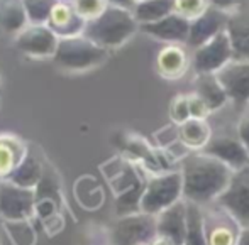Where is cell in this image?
Returning a JSON list of instances; mask_svg holds the SVG:
<instances>
[{
  "label": "cell",
  "instance_id": "38",
  "mask_svg": "<svg viewBox=\"0 0 249 245\" xmlns=\"http://www.w3.org/2000/svg\"><path fill=\"white\" fill-rule=\"evenodd\" d=\"M144 245H149V244H144Z\"/></svg>",
  "mask_w": 249,
  "mask_h": 245
},
{
  "label": "cell",
  "instance_id": "2",
  "mask_svg": "<svg viewBox=\"0 0 249 245\" xmlns=\"http://www.w3.org/2000/svg\"><path fill=\"white\" fill-rule=\"evenodd\" d=\"M139 24L132 10L108 5L99 17L89 20L83 36L89 37L100 48H117L124 44L138 31Z\"/></svg>",
  "mask_w": 249,
  "mask_h": 245
},
{
  "label": "cell",
  "instance_id": "13",
  "mask_svg": "<svg viewBox=\"0 0 249 245\" xmlns=\"http://www.w3.org/2000/svg\"><path fill=\"white\" fill-rule=\"evenodd\" d=\"M217 80L226 90L229 100L243 105L249 101V61L232 59L220 71L215 73Z\"/></svg>",
  "mask_w": 249,
  "mask_h": 245
},
{
  "label": "cell",
  "instance_id": "1",
  "mask_svg": "<svg viewBox=\"0 0 249 245\" xmlns=\"http://www.w3.org/2000/svg\"><path fill=\"white\" fill-rule=\"evenodd\" d=\"M234 171L222 161L207 154H194L183 161V198L197 205L217 199L231 183Z\"/></svg>",
  "mask_w": 249,
  "mask_h": 245
},
{
  "label": "cell",
  "instance_id": "3",
  "mask_svg": "<svg viewBox=\"0 0 249 245\" xmlns=\"http://www.w3.org/2000/svg\"><path fill=\"white\" fill-rule=\"evenodd\" d=\"M53 58L61 68L82 71V69H89L100 65L107 58V49L100 48L99 44H95L82 34V36L59 39Z\"/></svg>",
  "mask_w": 249,
  "mask_h": 245
},
{
  "label": "cell",
  "instance_id": "20",
  "mask_svg": "<svg viewBox=\"0 0 249 245\" xmlns=\"http://www.w3.org/2000/svg\"><path fill=\"white\" fill-rule=\"evenodd\" d=\"M195 95L209 107L210 112L219 110L229 100L215 75H197L195 78Z\"/></svg>",
  "mask_w": 249,
  "mask_h": 245
},
{
  "label": "cell",
  "instance_id": "8",
  "mask_svg": "<svg viewBox=\"0 0 249 245\" xmlns=\"http://www.w3.org/2000/svg\"><path fill=\"white\" fill-rule=\"evenodd\" d=\"M205 235L209 245H237L243 227L220 205L203 212Z\"/></svg>",
  "mask_w": 249,
  "mask_h": 245
},
{
  "label": "cell",
  "instance_id": "31",
  "mask_svg": "<svg viewBox=\"0 0 249 245\" xmlns=\"http://www.w3.org/2000/svg\"><path fill=\"white\" fill-rule=\"evenodd\" d=\"M239 2H241V0H209V3L212 7L224 10V12H229V14H232L234 10H237Z\"/></svg>",
  "mask_w": 249,
  "mask_h": 245
},
{
  "label": "cell",
  "instance_id": "9",
  "mask_svg": "<svg viewBox=\"0 0 249 245\" xmlns=\"http://www.w3.org/2000/svg\"><path fill=\"white\" fill-rule=\"evenodd\" d=\"M34 190L20 188L10 181L0 183V215L10 222H20L33 215Z\"/></svg>",
  "mask_w": 249,
  "mask_h": 245
},
{
  "label": "cell",
  "instance_id": "28",
  "mask_svg": "<svg viewBox=\"0 0 249 245\" xmlns=\"http://www.w3.org/2000/svg\"><path fill=\"white\" fill-rule=\"evenodd\" d=\"M71 5L75 10L89 22V20L99 17L102 12L108 7L107 0H73Z\"/></svg>",
  "mask_w": 249,
  "mask_h": 245
},
{
  "label": "cell",
  "instance_id": "16",
  "mask_svg": "<svg viewBox=\"0 0 249 245\" xmlns=\"http://www.w3.org/2000/svg\"><path fill=\"white\" fill-rule=\"evenodd\" d=\"M158 235L170 239L175 245H185L187 237V201H178L156 216Z\"/></svg>",
  "mask_w": 249,
  "mask_h": 245
},
{
  "label": "cell",
  "instance_id": "22",
  "mask_svg": "<svg viewBox=\"0 0 249 245\" xmlns=\"http://www.w3.org/2000/svg\"><path fill=\"white\" fill-rule=\"evenodd\" d=\"M132 14H134L139 26L158 22V20L173 14V0H146V2H139L134 5Z\"/></svg>",
  "mask_w": 249,
  "mask_h": 245
},
{
  "label": "cell",
  "instance_id": "29",
  "mask_svg": "<svg viewBox=\"0 0 249 245\" xmlns=\"http://www.w3.org/2000/svg\"><path fill=\"white\" fill-rule=\"evenodd\" d=\"M171 118H173V122H177L180 125L192 118L188 95H180L173 100V103H171Z\"/></svg>",
  "mask_w": 249,
  "mask_h": 245
},
{
  "label": "cell",
  "instance_id": "26",
  "mask_svg": "<svg viewBox=\"0 0 249 245\" xmlns=\"http://www.w3.org/2000/svg\"><path fill=\"white\" fill-rule=\"evenodd\" d=\"M58 2L59 0H24L29 22L37 24V26L48 24V19Z\"/></svg>",
  "mask_w": 249,
  "mask_h": 245
},
{
  "label": "cell",
  "instance_id": "34",
  "mask_svg": "<svg viewBox=\"0 0 249 245\" xmlns=\"http://www.w3.org/2000/svg\"><path fill=\"white\" fill-rule=\"evenodd\" d=\"M237 245H249V225L241 230L239 242H237Z\"/></svg>",
  "mask_w": 249,
  "mask_h": 245
},
{
  "label": "cell",
  "instance_id": "5",
  "mask_svg": "<svg viewBox=\"0 0 249 245\" xmlns=\"http://www.w3.org/2000/svg\"><path fill=\"white\" fill-rule=\"evenodd\" d=\"M215 201L227 210L243 229L249 225V166L234 171L229 186Z\"/></svg>",
  "mask_w": 249,
  "mask_h": 245
},
{
  "label": "cell",
  "instance_id": "30",
  "mask_svg": "<svg viewBox=\"0 0 249 245\" xmlns=\"http://www.w3.org/2000/svg\"><path fill=\"white\" fill-rule=\"evenodd\" d=\"M188 101H190V115L192 118H200V120H205V117L210 114L209 107L203 103L200 98L195 95H188Z\"/></svg>",
  "mask_w": 249,
  "mask_h": 245
},
{
  "label": "cell",
  "instance_id": "37",
  "mask_svg": "<svg viewBox=\"0 0 249 245\" xmlns=\"http://www.w3.org/2000/svg\"><path fill=\"white\" fill-rule=\"evenodd\" d=\"M63 2H70V3H71V2H73V0H63Z\"/></svg>",
  "mask_w": 249,
  "mask_h": 245
},
{
  "label": "cell",
  "instance_id": "36",
  "mask_svg": "<svg viewBox=\"0 0 249 245\" xmlns=\"http://www.w3.org/2000/svg\"><path fill=\"white\" fill-rule=\"evenodd\" d=\"M136 3H139V2H146V0H134Z\"/></svg>",
  "mask_w": 249,
  "mask_h": 245
},
{
  "label": "cell",
  "instance_id": "18",
  "mask_svg": "<svg viewBox=\"0 0 249 245\" xmlns=\"http://www.w3.org/2000/svg\"><path fill=\"white\" fill-rule=\"evenodd\" d=\"M156 68L163 78L178 80L188 69V56L181 44H168L156 58Z\"/></svg>",
  "mask_w": 249,
  "mask_h": 245
},
{
  "label": "cell",
  "instance_id": "25",
  "mask_svg": "<svg viewBox=\"0 0 249 245\" xmlns=\"http://www.w3.org/2000/svg\"><path fill=\"white\" fill-rule=\"evenodd\" d=\"M185 245H209L205 235V223H203V210L194 201H187V237H185Z\"/></svg>",
  "mask_w": 249,
  "mask_h": 245
},
{
  "label": "cell",
  "instance_id": "4",
  "mask_svg": "<svg viewBox=\"0 0 249 245\" xmlns=\"http://www.w3.org/2000/svg\"><path fill=\"white\" fill-rule=\"evenodd\" d=\"M183 196V180L180 173H168L156 176L146 184L141 195L142 213L151 216H158L161 212L170 208L171 205L180 201Z\"/></svg>",
  "mask_w": 249,
  "mask_h": 245
},
{
  "label": "cell",
  "instance_id": "12",
  "mask_svg": "<svg viewBox=\"0 0 249 245\" xmlns=\"http://www.w3.org/2000/svg\"><path fill=\"white\" fill-rule=\"evenodd\" d=\"M229 17V12H224V10L210 5L202 16L192 20L190 36H188L187 44L190 48L197 49L203 46V44H207L209 41H212L213 37L219 36L220 33H224L227 29Z\"/></svg>",
  "mask_w": 249,
  "mask_h": 245
},
{
  "label": "cell",
  "instance_id": "11",
  "mask_svg": "<svg viewBox=\"0 0 249 245\" xmlns=\"http://www.w3.org/2000/svg\"><path fill=\"white\" fill-rule=\"evenodd\" d=\"M202 152L222 161L232 171L249 166V150L244 147L239 137H234L229 134L212 135L209 144L202 149Z\"/></svg>",
  "mask_w": 249,
  "mask_h": 245
},
{
  "label": "cell",
  "instance_id": "6",
  "mask_svg": "<svg viewBox=\"0 0 249 245\" xmlns=\"http://www.w3.org/2000/svg\"><path fill=\"white\" fill-rule=\"evenodd\" d=\"M234 59L232 44L227 31L220 33L212 41L195 49L194 69L197 75H215L227 63Z\"/></svg>",
  "mask_w": 249,
  "mask_h": 245
},
{
  "label": "cell",
  "instance_id": "21",
  "mask_svg": "<svg viewBox=\"0 0 249 245\" xmlns=\"http://www.w3.org/2000/svg\"><path fill=\"white\" fill-rule=\"evenodd\" d=\"M29 22L24 0H0V29L20 33Z\"/></svg>",
  "mask_w": 249,
  "mask_h": 245
},
{
  "label": "cell",
  "instance_id": "23",
  "mask_svg": "<svg viewBox=\"0 0 249 245\" xmlns=\"http://www.w3.org/2000/svg\"><path fill=\"white\" fill-rule=\"evenodd\" d=\"M178 137L181 139L185 146L192 147V149H203L209 144L210 137V127L207 125L205 120L200 118H190L185 124L180 125L178 129Z\"/></svg>",
  "mask_w": 249,
  "mask_h": 245
},
{
  "label": "cell",
  "instance_id": "10",
  "mask_svg": "<svg viewBox=\"0 0 249 245\" xmlns=\"http://www.w3.org/2000/svg\"><path fill=\"white\" fill-rule=\"evenodd\" d=\"M59 37L46 26V24H31L26 26L16 37V46L19 51L34 58H48L54 56Z\"/></svg>",
  "mask_w": 249,
  "mask_h": 245
},
{
  "label": "cell",
  "instance_id": "32",
  "mask_svg": "<svg viewBox=\"0 0 249 245\" xmlns=\"http://www.w3.org/2000/svg\"><path fill=\"white\" fill-rule=\"evenodd\" d=\"M237 137L241 139V142L244 144V147L249 150V115L243 117V120L237 125Z\"/></svg>",
  "mask_w": 249,
  "mask_h": 245
},
{
  "label": "cell",
  "instance_id": "33",
  "mask_svg": "<svg viewBox=\"0 0 249 245\" xmlns=\"http://www.w3.org/2000/svg\"><path fill=\"white\" fill-rule=\"evenodd\" d=\"M108 5H115V7H122V9H127V10H132L136 5L134 0H107Z\"/></svg>",
  "mask_w": 249,
  "mask_h": 245
},
{
  "label": "cell",
  "instance_id": "24",
  "mask_svg": "<svg viewBox=\"0 0 249 245\" xmlns=\"http://www.w3.org/2000/svg\"><path fill=\"white\" fill-rule=\"evenodd\" d=\"M41 164L39 161L34 157V154L27 152V156L22 159V163L14 169V173L9 176L10 183L17 184L20 188H27V190H34L41 180Z\"/></svg>",
  "mask_w": 249,
  "mask_h": 245
},
{
  "label": "cell",
  "instance_id": "15",
  "mask_svg": "<svg viewBox=\"0 0 249 245\" xmlns=\"http://www.w3.org/2000/svg\"><path fill=\"white\" fill-rule=\"evenodd\" d=\"M48 27L59 37H75L82 36L85 31L87 20L75 10V7L70 2L59 0L53 9L50 19H48Z\"/></svg>",
  "mask_w": 249,
  "mask_h": 245
},
{
  "label": "cell",
  "instance_id": "27",
  "mask_svg": "<svg viewBox=\"0 0 249 245\" xmlns=\"http://www.w3.org/2000/svg\"><path fill=\"white\" fill-rule=\"evenodd\" d=\"M209 7V0H173V12L188 20L200 17Z\"/></svg>",
  "mask_w": 249,
  "mask_h": 245
},
{
  "label": "cell",
  "instance_id": "14",
  "mask_svg": "<svg viewBox=\"0 0 249 245\" xmlns=\"http://www.w3.org/2000/svg\"><path fill=\"white\" fill-rule=\"evenodd\" d=\"M192 20L181 17L180 14H170L164 19L158 20L153 24H142L139 29L149 36L156 37L160 41L170 44H187L188 36H190Z\"/></svg>",
  "mask_w": 249,
  "mask_h": 245
},
{
  "label": "cell",
  "instance_id": "7",
  "mask_svg": "<svg viewBox=\"0 0 249 245\" xmlns=\"http://www.w3.org/2000/svg\"><path fill=\"white\" fill-rule=\"evenodd\" d=\"M158 235L156 216L151 215H125L115 223L112 230L114 245H144L151 244Z\"/></svg>",
  "mask_w": 249,
  "mask_h": 245
},
{
  "label": "cell",
  "instance_id": "19",
  "mask_svg": "<svg viewBox=\"0 0 249 245\" xmlns=\"http://www.w3.org/2000/svg\"><path fill=\"white\" fill-rule=\"evenodd\" d=\"M27 156V149L19 137L12 134L0 135V178H7Z\"/></svg>",
  "mask_w": 249,
  "mask_h": 245
},
{
  "label": "cell",
  "instance_id": "17",
  "mask_svg": "<svg viewBox=\"0 0 249 245\" xmlns=\"http://www.w3.org/2000/svg\"><path fill=\"white\" fill-rule=\"evenodd\" d=\"M226 31L232 44L234 59L249 61V10H234Z\"/></svg>",
  "mask_w": 249,
  "mask_h": 245
},
{
  "label": "cell",
  "instance_id": "35",
  "mask_svg": "<svg viewBox=\"0 0 249 245\" xmlns=\"http://www.w3.org/2000/svg\"><path fill=\"white\" fill-rule=\"evenodd\" d=\"M149 245H175L171 242L170 239H166V237H161V235H156L154 237V240L151 242Z\"/></svg>",
  "mask_w": 249,
  "mask_h": 245
}]
</instances>
